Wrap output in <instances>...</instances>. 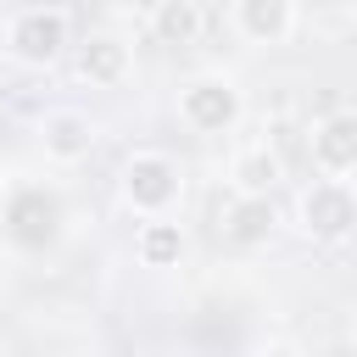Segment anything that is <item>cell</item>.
Wrapping results in <instances>:
<instances>
[{"label": "cell", "mask_w": 357, "mask_h": 357, "mask_svg": "<svg viewBox=\"0 0 357 357\" xmlns=\"http://www.w3.org/2000/svg\"><path fill=\"white\" fill-rule=\"evenodd\" d=\"M73 73L89 89H123L134 78V39L117 28H89L84 39H73Z\"/></svg>", "instance_id": "obj_6"}, {"label": "cell", "mask_w": 357, "mask_h": 357, "mask_svg": "<svg viewBox=\"0 0 357 357\" xmlns=\"http://www.w3.org/2000/svg\"><path fill=\"white\" fill-rule=\"evenodd\" d=\"M307 162L329 178H357V106H335L307 128Z\"/></svg>", "instance_id": "obj_8"}, {"label": "cell", "mask_w": 357, "mask_h": 357, "mask_svg": "<svg viewBox=\"0 0 357 357\" xmlns=\"http://www.w3.org/2000/svg\"><path fill=\"white\" fill-rule=\"evenodd\" d=\"M178 123L201 139H223L245 123V89L234 73H190L178 84V100H173Z\"/></svg>", "instance_id": "obj_3"}, {"label": "cell", "mask_w": 357, "mask_h": 357, "mask_svg": "<svg viewBox=\"0 0 357 357\" xmlns=\"http://www.w3.org/2000/svg\"><path fill=\"white\" fill-rule=\"evenodd\" d=\"M296 229L312 245H346L357 234V178L312 173L296 190Z\"/></svg>", "instance_id": "obj_4"}, {"label": "cell", "mask_w": 357, "mask_h": 357, "mask_svg": "<svg viewBox=\"0 0 357 357\" xmlns=\"http://www.w3.org/2000/svg\"><path fill=\"white\" fill-rule=\"evenodd\" d=\"M117 206L139 223V218H162V212H184V162L173 151H156V145H139L117 162Z\"/></svg>", "instance_id": "obj_1"}, {"label": "cell", "mask_w": 357, "mask_h": 357, "mask_svg": "<svg viewBox=\"0 0 357 357\" xmlns=\"http://www.w3.org/2000/svg\"><path fill=\"white\" fill-rule=\"evenodd\" d=\"M134 257H139V268H151V273L178 268V262L190 257V229H184V218H178V212L139 218V229H134Z\"/></svg>", "instance_id": "obj_11"}, {"label": "cell", "mask_w": 357, "mask_h": 357, "mask_svg": "<svg viewBox=\"0 0 357 357\" xmlns=\"http://www.w3.org/2000/svg\"><path fill=\"white\" fill-rule=\"evenodd\" d=\"M145 28L162 50H195L206 33V11H201V0H156Z\"/></svg>", "instance_id": "obj_13"}, {"label": "cell", "mask_w": 357, "mask_h": 357, "mask_svg": "<svg viewBox=\"0 0 357 357\" xmlns=\"http://www.w3.org/2000/svg\"><path fill=\"white\" fill-rule=\"evenodd\" d=\"M229 28H234L251 50H279V45L296 39L301 6H296V0H229Z\"/></svg>", "instance_id": "obj_9"}, {"label": "cell", "mask_w": 357, "mask_h": 357, "mask_svg": "<svg viewBox=\"0 0 357 357\" xmlns=\"http://www.w3.org/2000/svg\"><path fill=\"white\" fill-rule=\"evenodd\" d=\"M0 50L22 73L61 67L73 56V17H67V6H22V11H11L6 33H0Z\"/></svg>", "instance_id": "obj_2"}, {"label": "cell", "mask_w": 357, "mask_h": 357, "mask_svg": "<svg viewBox=\"0 0 357 357\" xmlns=\"http://www.w3.org/2000/svg\"><path fill=\"white\" fill-rule=\"evenodd\" d=\"M33 139H39L45 162L78 167V162H89L95 145H100V123H95L89 112H78V106H50V112L33 123Z\"/></svg>", "instance_id": "obj_7"}, {"label": "cell", "mask_w": 357, "mask_h": 357, "mask_svg": "<svg viewBox=\"0 0 357 357\" xmlns=\"http://www.w3.org/2000/svg\"><path fill=\"white\" fill-rule=\"evenodd\" d=\"M223 184H229V190H245V195H273V190L284 184V156H279L268 139H251V145H240V151L229 156Z\"/></svg>", "instance_id": "obj_12"}, {"label": "cell", "mask_w": 357, "mask_h": 357, "mask_svg": "<svg viewBox=\"0 0 357 357\" xmlns=\"http://www.w3.org/2000/svg\"><path fill=\"white\" fill-rule=\"evenodd\" d=\"M11 190H17V178L0 167V229H6V212H11Z\"/></svg>", "instance_id": "obj_14"}, {"label": "cell", "mask_w": 357, "mask_h": 357, "mask_svg": "<svg viewBox=\"0 0 357 357\" xmlns=\"http://www.w3.org/2000/svg\"><path fill=\"white\" fill-rule=\"evenodd\" d=\"M17 251H56L67 240V201L45 184H22L11 190V212H6V229H0Z\"/></svg>", "instance_id": "obj_5"}, {"label": "cell", "mask_w": 357, "mask_h": 357, "mask_svg": "<svg viewBox=\"0 0 357 357\" xmlns=\"http://www.w3.org/2000/svg\"><path fill=\"white\" fill-rule=\"evenodd\" d=\"M279 201L273 195H245V190H229V201L218 206V234L234 245V251H257L279 234Z\"/></svg>", "instance_id": "obj_10"}]
</instances>
